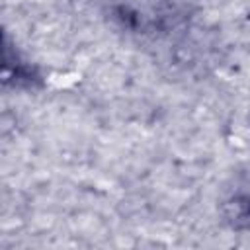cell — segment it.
I'll return each mask as SVG.
<instances>
[{"label":"cell","instance_id":"1","mask_svg":"<svg viewBox=\"0 0 250 250\" xmlns=\"http://www.w3.org/2000/svg\"><path fill=\"white\" fill-rule=\"evenodd\" d=\"M229 221L238 229H250V193L238 195L229 203Z\"/></svg>","mask_w":250,"mask_h":250}]
</instances>
